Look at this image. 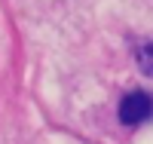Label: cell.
<instances>
[{"instance_id": "2", "label": "cell", "mask_w": 153, "mask_h": 144, "mask_svg": "<svg viewBox=\"0 0 153 144\" xmlns=\"http://www.w3.org/2000/svg\"><path fill=\"white\" fill-rule=\"evenodd\" d=\"M135 61L144 77H153V40H138L135 43Z\"/></svg>"}, {"instance_id": "1", "label": "cell", "mask_w": 153, "mask_h": 144, "mask_svg": "<svg viewBox=\"0 0 153 144\" xmlns=\"http://www.w3.org/2000/svg\"><path fill=\"white\" fill-rule=\"evenodd\" d=\"M120 123L123 126H144L147 120H153V95L147 89H132L126 92L123 101H120Z\"/></svg>"}]
</instances>
